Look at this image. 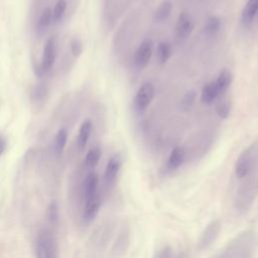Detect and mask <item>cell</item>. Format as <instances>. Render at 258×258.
<instances>
[{
    "mask_svg": "<svg viewBox=\"0 0 258 258\" xmlns=\"http://www.w3.org/2000/svg\"><path fill=\"white\" fill-rule=\"evenodd\" d=\"M194 29V20L189 13L186 11L181 12L178 15L175 24V34L179 39H184L191 33Z\"/></svg>",
    "mask_w": 258,
    "mask_h": 258,
    "instance_id": "obj_10",
    "label": "cell"
},
{
    "mask_svg": "<svg viewBox=\"0 0 258 258\" xmlns=\"http://www.w3.org/2000/svg\"><path fill=\"white\" fill-rule=\"evenodd\" d=\"M52 19V11L49 9V8H45L43 9L39 19H38V22H37V27L39 29H45L49 24H50V21Z\"/></svg>",
    "mask_w": 258,
    "mask_h": 258,
    "instance_id": "obj_24",
    "label": "cell"
},
{
    "mask_svg": "<svg viewBox=\"0 0 258 258\" xmlns=\"http://www.w3.org/2000/svg\"><path fill=\"white\" fill-rule=\"evenodd\" d=\"M5 148H6V143H5L4 139H2V138L0 137V155L4 152Z\"/></svg>",
    "mask_w": 258,
    "mask_h": 258,
    "instance_id": "obj_31",
    "label": "cell"
},
{
    "mask_svg": "<svg viewBox=\"0 0 258 258\" xmlns=\"http://www.w3.org/2000/svg\"><path fill=\"white\" fill-rule=\"evenodd\" d=\"M219 97V93L215 84V81H211L207 83L202 90L201 93V101L206 105L212 104Z\"/></svg>",
    "mask_w": 258,
    "mask_h": 258,
    "instance_id": "obj_17",
    "label": "cell"
},
{
    "mask_svg": "<svg viewBox=\"0 0 258 258\" xmlns=\"http://www.w3.org/2000/svg\"><path fill=\"white\" fill-rule=\"evenodd\" d=\"M171 53H172L171 46L168 42L161 41L158 43L156 48V59L160 64L165 63L171 56Z\"/></svg>",
    "mask_w": 258,
    "mask_h": 258,
    "instance_id": "obj_20",
    "label": "cell"
},
{
    "mask_svg": "<svg viewBox=\"0 0 258 258\" xmlns=\"http://www.w3.org/2000/svg\"><path fill=\"white\" fill-rule=\"evenodd\" d=\"M153 53V42L151 39H144L134 53V64L138 69L145 68Z\"/></svg>",
    "mask_w": 258,
    "mask_h": 258,
    "instance_id": "obj_6",
    "label": "cell"
},
{
    "mask_svg": "<svg viewBox=\"0 0 258 258\" xmlns=\"http://www.w3.org/2000/svg\"><path fill=\"white\" fill-rule=\"evenodd\" d=\"M196 98H197V93L195 91H188L184 94V96L182 97L181 99V107L184 109V110H187L189 108H191V106L195 104V101H196Z\"/></svg>",
    "mask_w": 258,
    "mask_h": 258,
    "instance_id": "obj_26",
    "label": "cell"
},
{
    "mask_svg": "<svg viewBox=\"0 0 258 258\" xmlns=\"http://www.w3.org/2000/svg\"><path fill=\"white\" fill-rule=\"evenodd\" d=\"M221 222L219 220L212 221L203 231L200 240H199V248L200 249H206L210 247L218 238L220 232H221Z\"/></svg>",
    "mask_w": 258,
    "mask_h": 258,
    "instance_id": "obj_7",
    "label": "cell"
},
{
    "mask_svg": "<svg viewBox=\"0 0 258 258\" xmlns=\"http://www.w3.org/2000/svg\"><path fill=\"white\" fill-rule=\"evenodd\" d=\"M257 16V0H247L243 7L241 20L244 25H249L252 23L254 18Z\"/></svg>",
    "mask_w": 258,
    "mask_h": 258,
    "instance_id": "obj_15",
    "label": "cell"
},
{
    "mask_svg": "<svg viewBox=\"0 0 258 258\" xmlns=\"http://www.w3.org/2000/svg\"><path fill=\"white\" fill-rule=\"evenodd\" d=\"M221 28V20L218 16L210 17L205 24V33L209 36L215 35Z\"/></svg>",
    "mask_w": 258,
    "mask_h": 258,
    "instance_id": "obj_22",
    "label": "cell"
},
{
    "mask_svg": "<svg viewBox=\"0 0 258 258\" xmlns=\"http://www.w3.org/2000/svg\"><path fill=\"white\" fill-rule=\"evenodd\" d=\"M230 105L227 102H221L216 106V113L221 119H227L230 115Z\"/></svg>",
    "mask_w": 258,
    "mask_h": 258,
    "instance_id": "obj_27",
    "label": "cell"
},
{
    "mask_svg": "<svg viewBox=\"0 0 258 258\" xmlns=\"http://www.w3.org/2000/svg\"><path fill=\"white\" fill-rule=\"evenodd\" d=\"M171 10H172L171 1L170 0H164L156 8L153 17L156 21H164L165 19H167L169 17V15L171 13Z\"/></svg>",
    "mask_w": 258,
    "mask_h": 258,
    "instance_id": "obj_19",
    "label": "cell"
},
{
    "mask_svg": "<svg viewBox=\"0 0 258 258\" xmlns=\"http://www.w3.org/2000/svg\"><path fill=\"white\" fill-rule=\"evenodd\" d=\"M258 163V152L249 147L241 152L235 163V174L237 178L242 179L250 175Z\"/></svg>",
    "mask_w": 258,
    "mask_h": 258,
    "instance_id": "obj_4",
    "label": "cell"
},
{
    "mask_svg": "<svg viewBox=\"0 0 258 258\" xmlns=\"http://www.w3.org/2000/svg\"><path fill=\"white\" fill-rule=\"evenodd\" d=\"M48 219L51 223H56L58 219V210L55 203H51L48 207Z\"/></svg>",
    "mask_w": 258,
    "mask_h": 258,
    "instance_id": "obj_28",
    "label": "cell"
},
{
    "mask_svg": "<svg viewBox=\"0 0 258 258\" xmlns=\"http://www.w3.org/2000/svg\"><path fill=\"white\" fill-rule=\"evenodd\" d=\"M91 132H92V122L90 120L84 121L80 127L78 139H77L78 147L80 150H83L87 146V143L91 136Z\"/></svg>",
    "mask_w": 258,
    "mask_h": 258,
    "instance_id": "obj_18",
    "label": "cell"
},
{
    "mask_svg": "<svg viewBox=\"0 0 258 258\" xmlns=\"http://www.w3.org/2000/svg\"><path fill=\"white\" fill-rule=\"evenodd\" d=\"M213 258H223V257H222V255H218V256H215Z\"/></svg>",
    "mask_w": 258,
    "mask_h": 258,
    "instance_id": "obj_33",
    "label": "cell"
},
{
    "mask_svg": "<svg viewBox=\"0 0 258 258\" xmlns=\"http://www.w3.org/2000/svg\"><path fill=\"white\" fill-rule=\"evenodd\" d=\"M257 17H258V0H257Z\"/></svg>",
    "mask_w": 258,
    "mask_h": 258,
    "instance_id": "obj_34",
    "label": "cell"
},
{
    "mask_svg": "<svg viewBox=\"0 0 258 258\" xmlns=\"http://www.w3.org/2000/svg\"><path fill=\"white\" fill-rule=\"evenodd\" d=\"M256 245L257 239L255 233H241L228 244L221 255L223 258H253Z\"/></svg>",
    "mask_w": 258,
    "mask_h": 258,
    "instance_id": "obj_1",
    "label": "cell"
},
{
    "mask_svg": "<svg viewBox=\"0 0 258 258\" xmlns=\"http://www.w3.org/2000/svg\"><path fill=\"white\" fill-rule=\"evenodd\" d=\"M258 195V179L249 177L237 188L234 196V207L240 213L247 212L254 204Z\"/></svg>",
    "mask_w": 258,
    "mask_h": 258,
    "instance_id": "obj_2",
    "label": "cell"
},
{
    "mask_svg": "<svg viewBox=\"0 0 258 258\" xmlns=\"http://www.w3.org/2000/svg\"><path fill=\"white\" fill-rule=\"evenodd\" d=\"M101 158V150L99 148H92L88 151L85 157V164L88 168H94Z\"/></svg>",
    "mask_w": 258,
    "mask_h": 258,
    "instance_id": "obj_23",
    "label": "cell"
},
{
    "mask_svg": "<svg viewBox=\"0 0 258 258\" xmlns=\"http://www.w3.org/2000/svg\"><path fill=\"white\" fill-rule=\"evenodd\" d=\"M121 164H122L121 158L118 154L113 155L108 160L105 171H104V182L108 188H110L114 185V183L117 179L118 173L120 171Z\"/></svg>",
    "mask_w": 258,
    "mask_h": 258,
    "instance_id": "obj_8",
    "label": "cell"
},
{
    "mask_svg": "<svg viewBox=\"0 0 258 258\" xmlns=\"http://www.w3.org/2000/svg\"><path fill=\"white\" fill-rule=\"evenodd\" d=\"M56 48L55 41L53 37H50L46 40L43 48V56H42V68L44 71H49L55 60Z\"/></svg>",
    "mask_w": 258,
    "mask_h": 258,
    "instance_id": "obj_12",
    "label": "cell"
},
{
    "mask_svg": "<svg viewBox=\"0 0 258 258\" xmlns=\"http://www.w3.org/2000/svg\"><path fill=\"white\" fill-rule=\"evenodd\" d=\"M177 258H187V257H186L184 254H180V255H179Z\"/></svg>",
    "mask_w": 258,
    "mask_h": 258,
    "instance_id": "obj_32",
    "label": "cell"
},
{
    "mask_svg": "<svg viewBox=\"0 0 258 258\" xmlns=\"http://www.w3.org/2000/svg\"><path fill=\"white\" fill-rule=\"evenodd\" d=\"M232 81H233V76H232V73L230 71L223 70L219 74L218 78L215 81L219 96L224 95L228 91V89L230 88V86L232 84Z\"/></svg>",
    "mask_w": 258,
    "mask_h": 258,
    "instance_id": "obj_16",
    "label": "cell"
},
{
    "mask_svg": "<svg viewBox=\"0 0 258 258\" xmlns=\"http://www.w3.org/2000/svg\"><path fill=\"white\" fill-rule=\"evenodd\" d=\"M66 9H67V2L64 0H58L52 10V19L56 22V21H59L64 12H66Z\"/></svg>",
    "mask_w": 258,
    "mask_h": 258,
    "instance_id": "obj_25",
    "label": "cell"
},
{
    "mask_svg": "<svg viewBox=\"0 0 258 258\" xmlns=\"http://www.w3.org/2000/svg\"><path fill=\"white\" fill-rule=\"evenodd\" d=\"M154 93V86L150 82L143 83L134 97V108L139 112L144 111L152 102Z\"/></svg>",
    "mask_w": 258,
    "mask_h": 258,
    "instance_id": "obj_5",
    "label": "cell"
},
{
    "mask_svg": "<svg viewBox=\"0 0 258 258\" xmlns=\"http://www.w3.org/2000/svg\"><path fill=\"white\" fill-rule=\"evenodd\" d=\"M67 140H68V133L64 129H60L57 131L55 138H54V143H53V148H54V152L57 156L61 155L66 144H67Z\"/></svg>",
    "mask_w": 258,
    "mask_h": 258,
    "instance_id": "obj_21",
    "label": "cell"
},
{
    "mask_svg": "<svg viewBox=\"0 0 258 258\" xmlns=\"http://www.w3.org/2000/svg\"><path fill=\"white\" fill-rule=\"evenodd\" d=\"M36 258H57V246L50 231L41 230L35 240Z\"/></svg>",
    "mask_w": 258,
    "mask_h": 258,
    "instance_id": "obj_3",
    "label": "cell"
},
{
    "mask_svg": "<svg viewBox=\"0 0 258 258\" xmlns=\"http://www.w3.org/2000/svg\"><path fill=\"white\" fill-rule=\"evenodd\" d=\"M186 159V151L182 146H175L171 151L167 159V168L169 170H175L180 167Z\"/></svg>",
    "mask_w": 258,
    "mask_h": 258,
    "instance_id": "obj_13",
    "label": "cell"
},
{
    "mask_svg": "<svg viewBox=\"0 0 258 258\" xmlns=\"http://www.w3.org/2000/svg\"><path fill=\"white\" fill-rule=\"evenodd\" d=\"M153 258H172V251L171 248L168 246H165L161 249H159L155 255L153 256Z\"/></svg>",
    "mask_w": 258,
    "mask_h": 258,
    "instance_id": "obj_29",
    "label": "cell"
},
{
    "mask_svg": "<svg viewBox=\"0 0 258 258\" xmlns=\"http://www.w3.org/2000/svg\"><path fill=\"white\" fill-rule=\"evenodd\" d=\"M72 51L75 55H79L82 52V43L79 40H74L72 42Z\"/></svg>",
    "mask_w": 258,
    "mask_h": 258,
    "instance_id": "obj_30",
    "label": "cell"
},
{
    "mask_svg": "<svg viewBox=\"0 0 258 258\" xmlns=\"http://www.w3.org/2000/svg\"><path fill=\"white\" fill-rule=\"evenodd\" d=\"M98 186H99V177L97 173L90 172L89 174H87V176L84 179L83 189H82L84 200L98 194L99 192Z\"/></svg>",
    "mask_w": 258,
    "mask_h": 258,
    "instance_id": "obj_14",
    "label": "cell"
},
{
    "mask_svg": "<svg viewBox=\"0 0 258 258\" xmlns=\"http://www.w3.org/2000/svg\"><path fill=\"white\" fill-rule=\"evenodd\" d=\"M101 196L100 194H96L86 200H84V211H83V219L86 223L92 222L99 213L101 207Z\"/></svg>",
    "mask_w": 258,
    "mask_h": 258,
    "instance_id": "obj_9",
    "label": "cell"
},
{
    "mask_svg": "<svg viewBox=\"0 0 258 258\" xmlns=\"http://www.w3.org/2000/svg\"><path fill=\"white\" fill-rule=\"evenodd\" d=\"M130 243V230L129 228L126 226H124L121 231L119 232V235L114 243L112 252L115 255V257H119L121 255H123Z\"/></svg>",
    "mask_w": 258,
    "mask_h": 258,
    "instance_id": "obj_11",
    "label": "cell"
}]
</instances>
